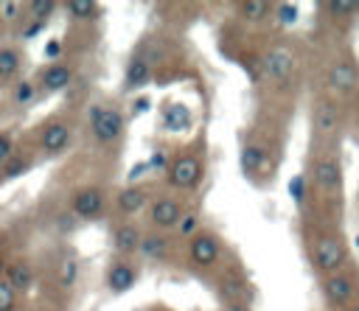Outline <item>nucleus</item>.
I'll use <instances>...</instances> for the list:
<instances>
[{"mask_svg": "<svg viewBox=\"0 0 359 311\" xmlns=\"http://www.w3.org/2000/svg\"><path fill=\"white\" fill-rule=\"evenodd\" d=\"M90 129L98 143H115L123 132V118L112 106H93L90 109Z\"/></svg>", "mask_w": 359, "mask_h": 311, "instance_id": "f257e3e1", "label": "nucleus"}, {"mask_svg": "<svg viewBox=\"0 0 359 311\" xmlns=\"http://www.w3.org/2000/svg\"><path fill=\"white\" fill-rule=\"evenodd\" d=\"M311 261L320 272H337L342 263H345V247L339 238L334 235H323L317 238L314 249H311Z\"/></svg>", "mask_w": 359, "mask_h": 311, "instance_id": "f03ea898", "label": "nucleus"}, {"mask_svg": "<svg viewBox=\"0 0 359 311\" xmlns=\"http://www.w3.org/2000/svg\"><path fill=\"white\" fill-rule=\"evenodd\" d=\"M199 179H202V163L196 157H191V154L180 157L168 171V182L174 188H194Z\"/></svg>", "mask_w": 359, "mask_h": 311, "instance_id": "7ed1b4c3", "label": "nucleus"}, {"mask_svg": "<svg viewBox=\"0 0 359 311\" xmlns=\"http://www.w3.org/2000/svg\"><path fill=\"white\" fill-rule=\"evenodd\" d=\"M104 207V191L101 188H81L73 193V202H70V210L79 216V219H93L98 216Z\"/></svg>", "mask_w": 359, "mask_h": 311, "instance_id": "20e7f679", "label": "nucleus"}, {"mask_svg": "<svg viewBox=\"0 0 359 311\" xmlns=\"http://www.w3.org/2000/svg\"><path fill=\"white\" fill-rule=\"evenodd\" d=\"M219 258V238L210 233H199L191 238V261L196 266H210Z\"/></svg>", "mask_w": 359, "mask_h": 311, "instance_id": "39448f33", "label": "nucleus"}, {"mask_svg": "<svg viewBox=\"0 0 359 311\" xmlns=\"http://www.w3.org/2000/svg\"><path fill=\"white\" fill-rule=\"evenodd\" d=\"M323 291H325V297H328L331 303H337V305H348V303H353V297H356V286H353V280H351L348 275H331V277H325Z\"/></svg>", "mask_w": 359, "mask_h": 311, "instance_id": "423d86ee", "label": "nucleus"}, {"mask_svg": "<svg viewBox=\"0 0 359 311\" xmlns=\"http://www.w3.org/2000/svg\"><path fill=\"white\" fill-rule=\"evenodd\" d=\"M151 224L157 230H168V227H177V221L182 219V210H180V202L177 199H157L151 205V213H149Z\"/></svg>", "mask_w": 359, "mask_h": 311, "instance_id": "0eeeda50", "label": "nucleus"}, {"mask_svg": "<svg viewBox=\"0 0 359 311\" xmlns=\"http://www.w3.org/2000/svg\"><path fill=\"white\" fill-rule=\"evenodd\" d=\"M314 182H317L320 191H328V193L337 191L339 182H342V168H339V163H337L334 157L320 160V163L314 165Z\"/></svg>", "mask_w": 359, "mask_h": 311, "instance_id": "6e6552de", "label": "nucleus"}, {"mask_svg": "<svg viewBox=\"0 0 359 311\" xmlns=\"http://www.w3.org/2000/svg\"><path fill=\"white\" fill-rule=\"evenodd\" d=\"M328 84L339 92H351L356 84H359V70L353 62H337L328 73Z\"/></svg>", "mask_w": 359, "mask_h": 311, "instance_id": "1a4fd4ad", "label": "nucleus"}, {"mask_svg": "<svg viewBox=\"0 0 359 311\" xmlns=\"http://www.w3.org/2000/svg\"><path fill=\"white\" fill-rule=\"evenodd\" d=\"M67 143H70V129H67V123L53 120V123L45 126V132H42V148H45L48 154H59V151H65Z\"/></svg>", "mask_w": 359, "mask_h": 311, "instance_id": "9d476101", "label": "nucleus"}, {"mask_svg": "<svg viewBox=\"0 0 359 311\" xmlns=\"http://www.w3.org/2000/svg\"><path fill=\"white\" fill-rule=\"evenodd\" d=\"M140 238H143V233H140L132 221H126V224H121V227L112 233V247H115L121 255H129V252H137V249H140Z\"/></svg>", "mask_w": 359, "mask_h": 311, "instance_id": "9b49d317", "label": "nucleus"}, {"mask_svg": "<svg viewBox=\"0 0 359 311\" xmlns=\"http://www.w3.org/2000/svg\"><path fill=\"white\" fill-rule=\"evenodd\" d=\"M135 280H137V272H135V266H129V263H112V269H109V275H107V286L115 291V294H123V291H129L132 286H135Z\"/></svg>", "mask_w": 359, "mask_h": 311, "instance_id": "f8f14e48", "label": "nucleus"}, {"mask_svg": "<svg viewBox=\"0 0 359 311\" xmlns=\"http://www.w3.org/2000/svg\"><path fill=\"white\" fill-rule=\"evenodd\" d=\"M6 283L14 291H28L34 286V269L25 261H14V263L6 266Z\"/></svg>", "mask_w": 359, "mask_h": 311, "instance_id": "ddd939ff", "label": "nucleus"}, {"mask_svg": "<svg viewBox=\"0 0 359 311\" xmlns=\"http://www.w3.org/2000/svg\"><path fill=\"white\" fill-rule=\"evenodd\" d=\"M266 165H269V154H266L264 146L247 143V146L241 148V168H244L247 174H258V171H264Z\"/></svg>", "mask_w": 359, "mask_h": 311, "instance_id": "4468645a", "label": "nucleus"}, {"mask_svg": "<svg viewBox=\"0 0 359 311\" xmlns=\"http://www.w3.org/2000/svg\"><path fill=\"white\" fill-rule=\"evenodd\" d=\"M126 84V90H140V87H146L149 81H151V67H149V62L146 59H140V56H135L132 62H129V67H126V78H123Z\"/></svg>", "mask_w": 359, "mask_h": 311, "instance_id": "2eb2a0df", "label": "nucleus"}, {"mask_svg": "<svg viewBox=\"0 0 359 311\" xmlns=\"http://www.w3.org/2000/svg\"><path fill=\"white\" fill-rule=\"evenodd\" d=\"M163 123L168 132H188L191 129V112L182 104H165L163 109Z\"/></svg>", "mask_w": 359, "mask_h": 311, "instance_id": "dca6fc26", "label": "nucleus"}, {"mask_svg": "<svg viewBox=\"0 0 359 311\" xmlns=\"http://www.w3.org/2000/svg\"><path fill=\"white\" fill-rule=\"evenodd\" d=\"M70 78H73L70 67L62 64V62H56V64H50V67L42 73V87H45L48 92H56V90H65V87L70 84Z\"/></svg>", "mask_w": 359, "mask_h": 311, "instance_id": "f3484780", "label": "nucleus"}, {"mask_svg": "<svg viewBox=\"0 0 359 311\" xmlns=\"http://www.w3.org/2000/svg\"><path fill=\"white\" fill-rule=\"evenodd\" d=\"M292 53L286 50V48H272L269 53H266V70L275 76V78H286L289 73H292Z\"/></svg>", "mask_w": 359, "mask_h": 311, "instance_id": "a211bd4d", "label": "nucleus"}, {"mask_svg": "<svg viewBox=\"0 0 359 311\" xmlns=\"http://www.w3.org/2000/svg\"><path fill=\"white\" fill-rule=\"evenodd\" d=\"M339 126V112H337V106L331 104V101H320L317 106H314V129H320V132H334Z\"/></svg>", "mask_w": 359, "mask_h": 311, "instance_id": "6ab92c4d", "label": "nucleus"}, {"mask_svg": "<svg viewBox=\"0 0 359 311\" xmlns=\"http://www.w3.org/2000/svg\"><path fill=\"white\" fill-rule=\"evenodd\" d=\"M146 199H149L146 188L132 185V188H123V191L118 193V207H121L123 213H137V210L146 205Z\"/></svg>", "mask_w": 359, "mask_h": 311, "instance_id": "aec40b11", "label": "nucleus"}, {"mask_svg": "<svg viewBox=\"0 0 359 311\" xmlns=\"http://www.w3.org/2000/svg\"><path fill=\"white\" fill-rule=\"evenodd\" d=\"M165 249H168V238L160 235V233H146V235L140 238V252H143L146 258H163Z\"/></svg>", "mask_w": 359, "mask_h": 311, "instance_id": "412c9836", "label": "nucleus"}, {"mask_svg": "<svg viewBox=\"0 0 359 311\" xmlns=\"http://www.w3.org/2000/svg\"><path fill=\"white\" fill-rule=\"evenodd\" d=\"M65 8L76 17V20H95L98 17V6L93 0H67Z\"/></svg>", "mask_w": 359, "mask_h": 311, "instance_id": "4be33fe9", "label": "nucleus"}, {"mask_svg": "<svg viewBox=\"0 0 359 311\" xmlns=\"http://www.w3.org/2000/svg\"><path fill=\"white\" fill-rule=\"evenodd\" d=\"M20 70V50L17 48H0V78H8Z\"/></svg>", "mask_w": 359, "mask_h": 311, "instance_id": "5701e85b", "label": "nucleus"}, {"mask_svg": "<svg viewBox=\"0 0 359 311\" xmlns=\"http://www.w3.org/2000/svg\"><path fill=\"white\" fill-rule=\"evenodd\" d=\"M266 11H269V3L266 0H247V3H241V14L247 20H261Z\"/></svg>", "mask_w": 359, "mask_h": 311, "instance_id": "b1692460", "label": "nucleus"}, {"mask_svg": "<svg viewBox=\"0 0 359 311\" xmlns=\"http://www.w3.org/2000/svg\"><path fill=\"white\" fill-rule=\"evenodd\" d=\"M28 8H31V17H36L39 22H45L56 11V3L53 0H34V3H28Z\"/></svg>", "mask_w": 359, "mask_h": 311, "instance_id": "393cba45", "label": "nucleus"}, {"mask_svg": "<svg viewBox=\"0 0 359 311\" xmlns=\"http://www.w3.org/2000/svg\"><path fill=\"white\" fill-rule=\"evenodd\" d=\"M25 168H28V160L20 157V154H11V157L3 163V174H6V177H20V174H25Z\"/></svg>", "mask_w": 359, "mask_h": 311, "instance_id": "a878e982", "label": "nucleus"}, {"mask_svg": "<svg viewBox=\"0 0 359 311\" xmlns=\"http://www.w3.org/2000/svg\"><path fill=\"white\" fill-rule=\"evenodd\" d=\"M356 8H359L356 0H331V3H328V11L337 14V17H348V14H353Z\"/></svg>", "mask_w": 359, "mask_h": 311, "instance_id": "bb28decb", "label": "nucleus"}, {"mask_svg": "<svg viewBox=\"0 0 359 311\" xmlns=\"http://www.w3.org/2000/svg\"><path fill=\"white\" fill-rule=\"evenodd\" d=\"M0 311H14V289L0 280Z\"/></svg>", "mask_w": 359, "mask_h": 311, "instance_id": "cd10ccee", "label": "nucleus"}, {"mask_svg": "<svg viewBox=\"0 0 359 311\" xmlns=\"http://www.w3.org/2000/svg\"><path fill=\"white\" fill-rule=\"evenodd\" d=\"M278 20H280L283 25H292V22L297 20V6H294V3H280V6H278Z\"/></svg>", "mask_w": 359, "mask_h": 311, "instance_id": "c85d7f7f", "label": "nucleus"}, {"mask_svg": "<svg viewBox=\"0 0 359 311\" xmlns=\"http://www.w3.org/2000/svg\"><path fill=\"white\" fill-rule=\"evenodd\" d=\"M22 8H25V3H0V14H3V20H17Z\"/></svg>", "mask_w": 359, "mask_h": 311, "instance_id": "c756f323", "label": "nucleus"}, {"mask_svg": "<svg viewBox=\"0 0 359 311\" xmlns=\"http://www.w3.org/2000/svg\"><path fill=\"white\" fill-rule=\"evenodd\" d=\"M177 224H180V233H182V235H194V233H196V227H199V219L191 213V216H182Z\"/></svg>", "mask_w": 359, "mask_h": 311, "instance_id": "7c9ffc66", "label": "nucleus"}, {"mask_svg": "<svg viewBox=\"0 0 359 311\" xmlns=\"http://www.w3.org/2000/svg\"><path fill=\"white\" fill-rule=\"evenodd\" d=\"M76 272H79V263L76 261H65V266H62V286H73Z\"/></svg>", "mask_w": 359, "mask_h": 311, "instance_id": "2f4dec72", "label": "nucleus"}, {"mask_svg": "<svg viewBox=\"0 0 359 311\" xmlns=\"http://www.w3.org/2000/svg\"><path fill=\"white\" fill-rule=\"evenodd\" d=\"M11 154H14V140H11V134H0V165H3Z\"/></svg>", "mask_w": 359, "mask_h": 311, "instance_id": "473e14b6", "label": "nucleus"}, {"mask_svg": "<svg viewBox=\"0 0 359 311\" xmlns=\"http://www.w3.org/2000/svg\"><path fill=\"white\" fill-rule=\"evenodd\" d=\"M31 92H34L31 81H20V84H17V101H28V98H31Z\"/></svg>", "mask_w": 359, "mask_h": 311, "instance_id": "72a5a7b5", "label": "nucleus"}, {"mask_svg": "<svg viewBox=\"0 0 359 311\" xmlns=\"http://www.w3.org/2000/svg\"><path fill=\"white\" fill-rule=\"evenodd\" d=\"M289 191H292L294 202H300V199H303V177H294V179L289 182Z\"/></svg>", "mask_w": 359, "mask_h": 311, "instance_id": "f704fd0d", "label": "nucleus"}, {"mask_svg": "<svg viewBox=\"0 0 359 311\" xmlns=\"http://www.w3.org/2000/svg\"><path fill=\"white\" fill-rule=\"evenodd\" d=\"M42 28H45V22H39V20H36V22H31V25L22 31V39H31V36H36Z\"/></svg>", "mask_w": 359, "mask_h": 311, "instance_id": "c9c22d12", "label": "nucleus"}, {"mask_svg": "<svg viewBox=\"0 0 359 311\" xmlns=\"http://www.w3.org/2000/svg\"><path fill=\"white\" fill-rule=\"evenodd\" d=\"M45 53H48V56H59V53H62V42H48V45H45Z\"/></svg>", "mask_w": 359, "mask_h": 311, "instance_id": "e433bc0d", "label": "nucleus"}, {"mask_svg": "<svg viewBox=\"0 0 359 311\" xmlns=\"http://www.w3.org/2000/svg\"><path fill=\"white\" fill-rule=\"evenodd\" d=\"M143 109H149V98H137L135 101V112H143Z\"/></svg>", "mask_w": 359, "mask_h": 311, "instance_id": "4c0bfd02", "label": "nucleus"}, {"mask_svg": "<svg viewBox=\"0 0 359 311\" xmlns=\"http://www.w3.org/2000/svg\"><path fill=\"white\" fill-rule=\"evenodd\" d=\"M348 311H359V303H356V305H353V308H348Z\"/></svg>", "mask_w": 359, "mask_h": 311, "instance_id": "58836bf2", "label": "nucleus"}, {"mask_svg": "<svg viewBox=\"0 0 359 311\" xmlns=\"http://www.w3.org/2000/svg\"><path fill=\"white\" fill-rule=\"evenodd\" d=\"M356 112H359V101H356Z\"/></svg>", "mask_w": 359, "mask_h": 311, "instance_id": "ea45409f", "label": "nucleus"}, {"mask_svg": "<svg viewBox=\"0 0 359 311\" xmlns=\"http://www.w3.org/2000/svg\"><path fill=\"white\" fill-rule=\"evenodd\" d=\"M356 244H359V235H356Z\"/></svg>", "mask_w": 359, "mask_h": 311, "instance_id": "a19ab883", "label": "nucleus"}]
</instances>
